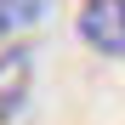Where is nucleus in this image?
<instances>
[{"instance_id": "obj_1", "label": "nucleus", "mask_w": 125, "mask_h": 125, "mask_svg": "<svg viewBox=\"0 0 125 125\" xmlns=\"http://www.w3.org/2000/svg\"><path fill=\"white\" fill-rule=\"evenodd\" d=\"M80 40L102 57H125V0H85L80 6Z\"/></svg>"}, {"instance_id": "obj_2", "label": "nucleus", "mask_w": 125, "mask_h": 125, "mask_svg": "<svg viewBox=\"0 0 125 125\" xmlns=\"http://www.w3.org/2000/svg\"><path fill=\"white\" fill-rule=\"evenodd\" d=\"M34 91V51L29 46H0V119H11Z\"/></svg>"}, {"instance_id": "obj_3", "label": "nucleus", "mask_w": 125, "mask_h": 125, "mask_svg": "<svg viewBox=\"0 0 125 125\" xmlns=\"http://www.w3.org/2000/svg\"><path fill=\"white\" fill-rule=\"evenodd\" d=\"M46 11H51V0H0V46H11L17 34L46 23Z\"/></svg>"}]
</instances>
